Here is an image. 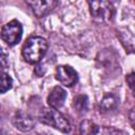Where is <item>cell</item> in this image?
I'll return each mask as SVG.
<instances>
[{
    "label": "cell",
    "instance_id": "cell-13",
    "mask_svg": "<svg viewBox=\"0 0 135 135\" xmlns=\"http://www.w3.org/2000/svg\"><path fill=\"white\" fill-rule=\"evenodd\" d=\"M126 80H127V82H128V84H129V88L131 89L133 95L135 96V74H134V73L129 74V75L126 77Z\"/></svg>",
    "mask_w": 135,
    "mask_h": 135
},
{
    "label": "cell",
    "instance_id": "cell-12",
    "mask_svg": "<svg viewBox=\"0 0 135 135\" xmlns=\"http://www.w3.org/2000/svg\"><path fill=\"white\" fill-rule=\"evenodd\" d=\"M13 85V79L11 78V76L4 72H2V77H1V89L0 92L3 94L6 91H8Z\"/></svg>",
    "mask_w": 135,
    "mask_h": 135
},
{
    "label": "cell",
    "instance_id": "cell-1",
    "mask_svg": "<svg viewBox=\"0 0 135 135\" xmlns=\"http://www.w3.org/2000/svg\"><path fill=\"white\" fill-rule=\"evenodd\" d=\"M47 50V42L42 37H31L26 40L22 47V56L28 63L39 62L45 55Z\"/></svg>",
    "mask_w": 135,
    "mask_h": 135
},
{
    "label": "cell",
    "instance_id": "cell-9",
    "mask_svg": "<svg viewBox=\"0 0 135 135\" xmlns=\"http://www.w3.org/2000/svg\"><path fill=\"white\" fill-rule=\"evenodd\" d=\"M118 105V99L112 95V94H108L105 95L101 102H100V111L102 112H113L116 110Z\"/></svg>",
    "mask_w": 135,
    "mask_h": 135
},
{
    "label": "cell",
    "instance_id": "cell-3",
    "mask_svg": "<svg viewBox=\"0 0 135 135\" xmlns=\"http://www.w3.org/2000/svg\"><path fill=\"white\" fill-rule=\"evenodd\" d=\"M90 11L94 18L109 21L114 16V6L110 0H90Z\"/></svg>",
    "mask_w": 135,
    "mask_h": 135
},
{
    "label": "cell",
    "instance_id": "cell-4",
    "mask_svg": "<svg viewBox=\"0 0 135 135\" xmlns=\"http://www.w3.org/2000/svg\"><path fill=\"white\" fill-rule=\"evenodd\" d=\"M22 37V25L17 20H12L2 26L1 38L8 45L17 44Z\"/></svg>",
    "mask_w": 135,
    "mask_h": 135
},
{
    "label": "cell",
    "instance_id": "cell-10",
    "mask_svg": "<svg viewBox=\"0 0 135 135\" xmlns=\"http://www.w3.org/2000/svg\"><path fill=\"white\" fill-rule=\"evenodd\" d=\"M79 132L84 135H91V134H97L99 132V130H98V127L94 122H92L90 120H83L80 123Z\"/></svg>",
    "mask_w": 135,
    "mask_h": 135
},
{
    "label": "cell",
    "instance_id": "cell-7",
    "mask_svg": "<svg viewBox=\"0 0 135 135\" xmlns=\"http://www.w3.org/2000/svg\"><path fill=\"white\" fill-rule=\"evenodd\" d=\"M66 99V92L61 86H55L47 96V104L53 109H60Z\"/></svg>",
    "mask_w": 135,
    "mask_h": 135
},
{
    "label": "cell",
    "instance_id": "cell-15",
    "mask_svg": "<svg viewBox=\"0 0 135 135\" xmlns=\"http://www.w3.org/2000/svg\"><path fill=\"white\" fill-rule=\"evenodd\" d=\"M2 68L3 69H5V58H6V55H5V52H4V50H2Z\"/></svg>",
    "mask_w": 135,
    "mask_h": 135
},
{
    "label": "cell",
    "instance_id": "cell-6",
    "mask_svg": "<svg viewBox=\"0 0 135 135\" xmlns=\"http://www.w3.org/2000/svg\"><path fill=\"white\" fill-rule=\"evenodd\" d=\"M26 3L37 17H43L55 8L57 0H26Z\"/></svg>",
    "mask_w": 135,
    "mask_h": 135
},
{
    "label": "cell",
    "instance_id": "cell-5",
    "mask_svg": "<svg viewBox=\"0 0 135 135\" xmlns=\"http://www.w3.org/2000/svg\"><path fill=\"white\" fill-rule=\"evenodd\" d=\"M56 78L63 85L71 88L78 81V74L70 65H59L56 69Z\"/></svg>",
    "mask_w": 135,
    "mask_h": 135
},
{
    "label": "cell",
    "instance_id": "cell-8",
    "mask_svg": "<svg viewBox=\"0 0 135 135\" xmlns=\"http://www.w3.org/2000/svg\"><path fill=\"white\" fill-rule=\"evenodd\" d=\"M14 123H15L16 128L22 132H27V131L32 130L35 124L33 119L23 113H18L16 115V117L14 119Z\"/></svg>",
    "mask_w": 135,
    "mask_h": 135
},
{
    "label": "cell",
    "instance_id": "cell-14",
    "mask_svg": "<svg viewBox=\"0 0 135 135\" xmlns=\"http://www.w3.org/2000/svg\"><path fill=\"white\" fill-rule=\"evenodd\" d=\"M129 118H130V122H131V124H132L133 129L135 130V108H133V109L130 111Z\"/></svg>",
    "mask_w": 135,
    "mask_h": 135
},
{
    "label": "cell",
    "instance_id": "cell-11",
    "mask_svg": "<svg viewBox=\"0 0 135 135\" xmlns=\"http://www.w3.org/2000/svg\"><path fill=\"white\" fill-rule=\"evenodd\" d=\"M88 104H89V101H88V97L85 95H78L74 98L73 107L78 112L85 111L88 109Z\"/></svg>",
    "mask_w": 135,
    "mask_h": 135
},
{
    "label": "cell",
    "instance_id": "cell-2",
    "mask_svg": "<svg viewBox=\"0 0 135 135\" xmlns=\"http://www.w3.org/2000/svg\"><path fill=\"white\" fill-rule=\"evenodd\" d=\"M39 120L50 127H53L63 133H69L71 131L70 121L57 111V109H42L39 113Z\"/></svg>",
    "mask_w": 135,
    "mask_h": 135
}]
</instances>
